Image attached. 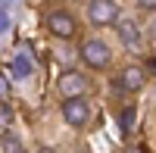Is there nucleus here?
<instances>
[{"label": "nucleus", "instance_id": "f257e3e1", "mask_svg": "<svg viewBox=\"0 0 156 153\" xmlns=\"http://www.w3.org/2000/svg\"><path fill=\"white\" fill-rule=\"evenodd\" d=\"M78 59H81L87 69L100 72V69H106L112 62V50H109V44L103 41V37H84V41L78 44Z\"/></svg>", "mask_w": 156, "mask_h": 153}, {"label": "nucleus", "instance_id": "f03ea898", "mask_svg": "<svg viewBox=\"0 0 156 153\" xmlns=\"http://www.w3.org/2000/svg\"><path fill=\"white\" fill-rule=\"evenodd\" d=\"M44 22H47V31L53 34V37H59V41H72V37L78 34V25H75V16H72L69 9H62V6L50 9Z\"/></svg>", "mask_w": 156, "mask_h": 153}, {"label": "nucleus", "instance_id": "20e7f679", "mask_svg": "<svg viewBox=\"0 0 156 153\" xmlns=\"http://www.w3.org/2000/svg\"><path fill=\"white\" fill-rule=\"evenodd\" d=\"M90 25H115L119 22V3L115 0H87Z\"/></svg>", "mask_w": 156, "mask_h": 153}, {"label": "nucleus", "instance_id": "9b49d317", "mask_svg": "<svg viewBox=\"0 0 156 153\" xmlns=\"http://www.w3.org/2000/svg\"><path fill=\"white\" fill-rule=\"evenodd\" d=\"M9 25H12L9 12H6V9H0V34H6V31H9Z\"/></svg>", "mask_w": 156, "mask_h": 153}, {"label": "nucleus", "instance_id": "6e6552de", "mask_svg": "<svg viewBox=\"0 0 156 153\" xmlns=\"http://www.w3.org/2000/svg\"><path fill=\"white\" fill-rule=\"evenodd\" d=\"M34 72V66H31V59L28 56H25V53H16V56H12V62H9V75H12V78H28V75Z\"/></svg>", "mask_w": 156, "mask_h": 153}, {"label": "nucleus", "instance_id": "1a4fd4ad", "mask_svg": "<svg viewBox=\"0 0 156 153\" xmlns=\"http://www.w3.org/2000/svg\"><path fill=\"white\" fill-rule=\"evenodd\" d=\"M134 119H137L134 106H122V112H119V134H122V137H128V134H131Z\"/></svg>", "mask_w": 156, "mask_h": 153}, {"label": "nucleus", "instance_id": "423d86ee", "mask_svg": "<svg viewBox=\"0 0 156 153\" xmlns=\"http://www.w3.org/2000/svg\"><path fill=\"white\" fill-rule=\"evenodd\" d=\"M56 87H59L62 97H78V94H87L90 81H87V75H81V72H66Z\"/></svg>", "mask_w": 156, "mask_h": 153}, {"label": "nucleus", "instance_id": "7ed1b4c3", "mask_svg": "<svg viewBox=\"0 0 156 153\" xmlns=\"http://www.w3.org/2000/svg\"><path fill=\"white\" fill-rule=\"evenodd\" d=\"M62 119H66V125H72V128H81V125H87L90 119V100L84 94H78V97H62Z\"/></svg>", "mask_w": 156, "mask_h": 153}, {"label": "nucleus", "instance_id": "ddd939ff", "mask_svg": "<svg viewBox=\"0 0 156 153\" xmlns=\"http://www.w3.org/2000/svg\"><path fill=\"white\" fill-rule=\"evenodd\" d=\"M140 9H156V0H137Z\"/></svg>", "mask_w": 156, "mask_h": 153}, {"label": "nucleus", "instance_id": "9d476101", "mask_svg": "<svg viewBox=\"0 0 156 153\" xmlns=\"http://www.w3.org/2000/svg\"><path fill=\"white\" fill-rule=\"evenodd\" d=\"M0 150H22V137L12 131H3L0 134Z\"/></svg>", "mask_w": 156, "mask_h": 153}, {"label": "nucleus", "instance_id": "39448f33", "mask_svg": "<svg viewBox=\"0 0 156 153\" xmlns=\"http://www.w3.org/2000/svg\"><path fill=\"white\" fill-rule=\"evenodd\" d=\"M115 91H125V94H137L144 87V69L140 66H125L119 75H115Z\"/></svg>", "mask_w": 156, "mask_h": 153}, {"label": "nucleus", "instance_id": "f8f14e48", "mask_svg": "<svg viewBox=\"0 0 156 153\" xmlns=\"http://www.w3.org/2000/svg\"><path fill=\"white\" fill-rule=\"evenodd\" d=\"M9 119H12L9 106H6V103H0V125H3V122H9Z\"/></svg>", "mask_w": 156, "mask_h": 153}, {"label": "nucleus", "instance_id": "0eeeda50", "mask_svg": "<svg viewBox=\"0 0 156 153\" xmlns=\"http://www.w3.org/2000/svg\"><path fill=\"white\" fill-rule=\"evenodd\" d=\"M115 28H119V41L128 47V50H137L140 41H144V31H140V25L134 19H119L115 22Z\"/></svg>", "mask_w": 156, "mask_h": 153}]
</instances>
